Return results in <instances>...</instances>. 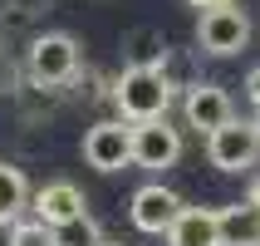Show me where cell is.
Returning a JSON list of instances; mask_svg holds the SVG:
<instances>
[{"instance_id": "10", "label": "cell", "mask_w": 260, "mask_h": 246, "mask_svg": "<svg viewBox=\"0 0 260 246\" xmlns=\"http://www.w3.org/2000/svg\"><path fill=\"white\" fill-rule=\"evenodd\" d=\"M167 246H221V212L216 207H182L167 227Z\"/></svg>"}, {"instance_id": "16", "label": "cell", "mask_w": 260, "mask_h": 246, "mask_svg": "<svg viewBox=\"0 0 260 246\" xmlns=\"http://www.w3.org/2000/svg\"><path fill=\"white\" fill-rule=\"evenodd\" d=\"M246 94H250V108H255V123H260V64L246 74Z\"/></svg>"}, {"instance_id": "7", "label": "cell", "mask_w": 260, "mask_h": 246, "mask_svg": "<svg viewBox=\"0 0 260 246\" xmlns=\"http://www.w3.org/2000/svg\"><path fill=\"white\" fill-rule=\"evenodd\" d=\"M182 118H187V128L211 138L216 128H226L236 118V103H231V94H226L216 79H197V84H187V94H182Z\"/></svg>"}, {"instance_id": "14", "label": "cell", "mask_w": 260, "mask_h": 246, "mask_svg": "<svg viewBox=\"0 0 260 246\" xmlns=\"http://www.w3.org/2000/svg\"><path fill=\"white\" fill-rule=\"evenodd\" d=\"M103 241V232H99V222L88 217H74V222H64V227H54V246H99Z\"/></svg>"}, {"instance_id": "17", "label": "cell", "mask_w": 260, "mask_h": 246, "mask_svg": "<svg viewBox=\"0 0 260 246\" xmlns=\"http://www.w3.org/2000/svg\"><path fill=\"white\" fill-rule=\"evenodd\" d=\"M15 79H20V69H15L10 59H5V49H0V89H10V94H20V89H15Z\"/></svg>"}, {"instance_id": "6", "label": "cell", "mask_w": 260, "mask_h": 246, "mask_svg": "<svg viewBox=\"0 0 260 246\" xmlns=\"http://www.w3.org/2000/svg\"><path fill=\"white\" fill-rule=\"evenodd\" d=\"M182 162V128H172L167 118L152 123H133V168L143 173H167Z\"/></svg>"}, {"instance_id": "19", "label": "cell", "mask_w": 260, "mask_h": 246, "mask_svg": "<svg viewBox=\"0 0 260 246\" xmlns=\"http://www.w3.org/2000/svg\"><path fill=\"white\" fill-rule=\"evenodd\" d=\"M246 202H250V207H260V177H250V192H246Z\"/></svg>"}, {"instance_id": "22", "label": "cell", "mask_w": 260, "mask_h": 246, "mask_svg": "<svg viewBox=\"0 0 260 246\" xmlns=\"http://www.w3.org/2000/svg\"><path fill=\"white\" fill-rule=\"evenodd\" d=\"M0 40H5V20H0Z\"/></svg>"}, {"instance_id": "2", "label": "cell", "mask_w": 260, "mask_h": 246, "mask_svg": "<svg viewBox=\"0 0 260 246\" xmlns=\"http://www.w3.org/2000/svg\"><path fill=\"white\" fill-rule=\"evenodd\" d=\"M79 64H84V54H79V40L74 35H64V30H49V35H35L25 49V79L40 89H64L79 79Z\"/></svg>"}, {"instance_id": "18", "label": "cell", "mask_w": 260, "mask_h": 246, "mask_svg": "<svg viewBox=\"0 0 260 246\" xmlns=\"http://www.w3.org/2000/svg\"><path fill=\"white\" fill-rule=\"evenodd\" d=\"M10 10L15 15H40V10H49V0H10Z\"/></svg>"}, {"instance_id": "13", "label": "cell", "mask_w": 260, "mask_h": 246, "mask_svg": "<svg viewBox=\"0 0 260 246\" xmlns=\"http://www.w3.org/2000/svg\"><path fill=\"white\" fill-rule=\"evenodd\" d=\"M29 182L25 173L15 168V162H0V227H15V222H25L29 212Z\"/></svg>"}, {"instance_id": "3", "label": "cell", "mask_w": 260, "mask_h": 246, "mask_svg": "<svg viewBox=\"0 0 260 246\" xmlns=\"http://www.w3.org/2000/svg\"><path fill=\"white\" fill-rule=\"evenodd\" d=\"M206 162L216 173H250L260 162V123L255 118H231L226 128L206 138Z\"/></svg>"}, {"instance_id": "4", "label": "cell", "mask_w": 260, "mask_h": 246, "mask_svg": "<svg viewBox=\"0 0 260 246\" xmlns=\"http://www.w3.org/2000/svg\"><path fill=\"white\" fill-rule=\"evenodd\" d=\"M197 44H202L206 54L216 59H231L241 54L250 44V15L241 10V5H216V10H202V20H197Z\"/></svg>"}, {"instance_id": "8", "label": "cell", "mask_w": 260, "mask_h": 246, "mask_svg": "<svg viewBox=\"0 0 260 246\" xmlns=\"http://www.w3.org/2000/svg\"><path fill=\"white\" fill-rule=\"evenodd\" d=\"M182 207H187V202H182L167 182H147V187L133 192L128 217H133V227H138L143 236H167V227L182 217Z\"/></svg>"}, {"instance_id": "12", "label": "cell", "mask_w": 260, "mask_h": 246, "mask_svg": "<svg viewBox=\"0 0 260 246\" xmlns=\"http://www.w3.org/2000/svg\"><path fill=\"white\" fill-rule=\"evenodd\" d=\"M216 212H221V246H260V207L231 202Z\"/></svg>"}, {"instance_id": "1", "label": "cell", "mask_w": 260, "mask_h": 246, "mask_svg": "<svg viewBox=\"0 0 260 246\" xmlns=\"http://www.w3.org/2000/svg\"><path fill=\"white\" fill-rule=\"evenodd\" d=\"M177 89L167 79V69H123L113 79V108L118 118L128 123H152V118H167Z\"/></svg>"}, {"instance_id": "21", "label": "cell", "mask_w": 260, "mask_h": 246, "mask_svg": "<svg viewBox=\"0 0 260 246\" xmlns=\"http://www.w3.org/2000/svg\"><path fill=\"white\" fill-rule=\"evenodd\" d=\"M99 246H123V241H99Z\"/></svg>"}, {"instance_id": "11", "label": "cell", "mask_w": 260, "mask_h": 246, "mask_svg": "<svg viewBox=\"0 0 260 246\" xmlns=\"http://www.w3.org/2000/svg\"><path fill=\"white\" fill-rule=\"evenodd\" d=\"M123 59L128 69H167V35L157 25H138L123 35Z\"/></svg>"}, {"instance_id": "9", "label": "cell", "mask_w": 260, "mask_h": 246, "mask_svg": "<svg viewBox=\"0 0 260 246\" xmlns=\"http://www.w3.org/2000/svg\"><path fill=\"white\" fill-rule=\"evenodd\" d=\"M29 212H35L44 227H64V222L84 217V212H88V202H84V192L74 187V182L54 177V182H44V187L29 197Z\"/></svg>"}, {"instance_id": "5", "label": "cell", "mask_w": 260, "mask_h": 246, "mask_svg": "<svg viewBox=\"0 0 260 246\" xmlns=\"http://www.w3.org/2000/svg\"><path fill=\"white\" fill-rule=\"evenodd\" d=\"M84 162L93 173H123V168H133V123L128 118H99L84 133Z\"/></svg>"}, {"instance_id": "20", "label": "cell", "mask_w": 260, "mask_h": 246, "mask_svg": "<svg viewBox=\"0 0 260 246\" xmlns=\"http://www.w3.org/2000/svg\"><path fill=\"white\" fill-rule=\"evenodd\" d=\"M187 5H197V10H216V5H231V0H187Z\"/></svg>"}, {"instance_id": "15", "label": "cell", "mask_w": 260, "mask_h": 246, "mask_svg": "<svg viewBox=\"0 0 260 246\" xmlns=\"http://www.w3.org/2000/svg\"><path fill=\"white\" fill-rule=\"evenodd\" d=\"M5 246H54V227H44L40 217L15 222V227H10V236H5Z\"/></svg>"}]
</instances>
